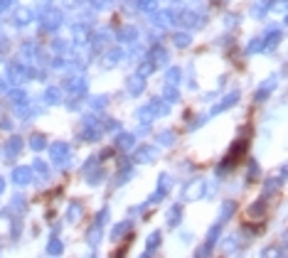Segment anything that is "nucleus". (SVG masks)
I'll return each mask as SVG.
<instances>
[{"label": "nucleus", "mask_w": 288, "mask_h": 258, "mask_svg": "<svg viewBox=\"0 0 288 258\" xmlns=\"http://www.w3.org/2000/svg\"><path fill=\"white\" fill-rule=\"evenodd\" d=\"M52 155H55V160H64L67 148H64V145H57V148H52Z\"/></svg>", "instance_id": "nucleus-2"}, {"label": "nucleus", "mask_w": 288, "mask_h": 258, "mask_svg": "<svg viewBox=\"0 0 288 258\" xmlns=\"http://www.w3.org/2000/svg\"><path fill=\"white\" fill-rule=\"evenodd\" d=\"M12 177H15V182H17V185H27V182H30V170L20 167V170H15V175H12Z\"/></svg>", "instance_id": "nucleus-1"}, {"label": "nucleus", "mask_w": 288, "mask_h": 258, "mask_svg": "<svg viewBox=\"0 0 288 258\" xmlns=\"http://www.w3.org/2000/svg\"><path fill=\"white\" fill-rule=\"evenodd\" d=\"M32 148H45V138L42 135H35L32 138Z\"/></svg>", "instance_id": "nucleus-3"}, {"label": "nucleus", "mask_w": 288, "mask_h": 258, "mask_svg": "<svg viewBox=\"0 0 288 258\" xmlns=\"http://www.w3.org/2000/svg\"><path fill=\"white\" fill-rule=\"evenodd\" d=\"M50 251L55 254V251H62V246H59V241H52V246H50Z\"/></svg>", "instance_id": "nucleus-5"}, {"label": "nucleus", "mask_w": 288, "mask_h": 258, "mask_svg": "<svg viewBox=\"0 0 288 258\" xmlns=\"http://www.w3.org/2000/svg\"><path fill=\"white\" fill-rule=\"evenodd\" d=\"M175 42H177V45H187V42H190V40H187V37H185V35H177V37H175Z\"/></svg>", "instance_id": "nucleus-4"}]
</instances>
